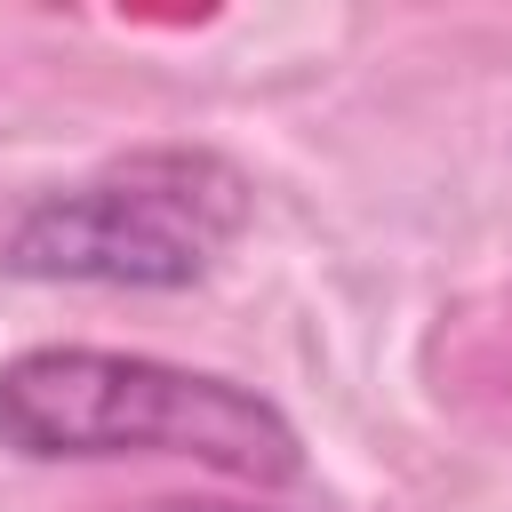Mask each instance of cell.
<instances>
[{"instance_id":"obj_1","label":"cell","mask_w":512,"mask_h":512,"mask_svg":"<svg viewBox=\"0 0 512 512\" xmlns=\"http://www.w3.org/2000/svg\"><path fill=\"white\" fill-rule=\"evenodd\" d=\"M0 448L32 464H104V456H184L200 472L288 488L304 472L296 424L216 376L160 352L104 344H32L0 360Z\"/></svg>"},{"instance_id":"obj_2","label":"cell","mask_w":512,"mask_h":512,"mask_svg":"<svg viewBox=\"0 0 512 512\" xmlns=\"http://www.w3.org/2000/svg\"><path fill=\"white\" fill-rule=\"evenodd\" d=\"M256 184L208 152V144H144L80 184L40 192L8 240L0 264L16 280H72V288H192L224 264V248L248 232Z\"/></svg>"},{"instance_id":"obj_3","label":"cell","mask_w":512,"mask_h":512,"mask_svg":"<svg viewBox=\"0 0 512 512\" xmlns=\"http://www.w3.org/2000/svg\"><path fill=\"white\" fill-rule=\"evenodd\" d=\"M152 512H264V504H224V496H168Z\"/></svg>"}]
</instances>
